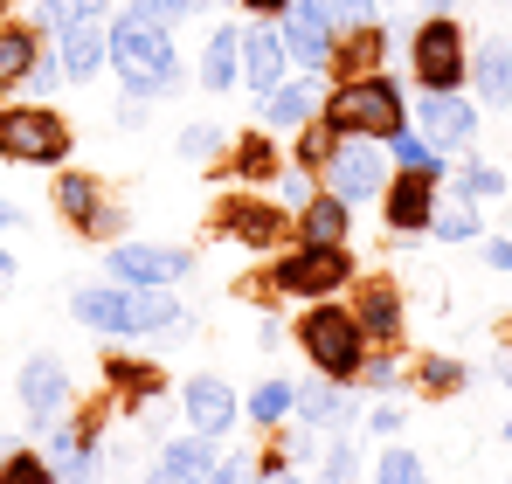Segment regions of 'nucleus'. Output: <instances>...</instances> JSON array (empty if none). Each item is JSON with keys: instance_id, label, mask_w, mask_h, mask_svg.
Listing matches in <instances>:
<instances>
[{"instance_id": "52", "label": "nucleus", "mask_w": 512, "mask_h": 484, "mask_svg": "<svg viewBox=\"0 0 512 484\" xmlns=\"http://www.w3.org/2000/svg\"><path fill=\"white\" fill-rule=\"evenodd\" d=\"M139 484H180V478H173L167 464H153V471H146V478H139Z\"/></svg>"}, {"instance_id": "19", "label": "nucleus", "mask_w": 512, "mask_h": 484, "mask_svg": "<svg viewBox=\"0 0 512 484\" xmlns=\"http://www.w3.org/2000/svg\"><path fill=\"white\" fill-rule=\"evenodd\" d=\"M14 402L28 408V422L49 429V422L70 408V374H63V360H56V353H28L21 374H14Z\"/></svg>"}, {"instance_id": "12", "label": "nucleus", "mask_w": 512, "mask_h": 484, "mask_svg": "<svg viewBox=\"0 0 512 484\" xmlns=\"http://www.w3.org/2000/svg\"><path fill=\"white\" fill-rule=\"evenodd\" d=\"M409 125L423 132L429 146L443 153V160H464L471 146H478V104L464 97V90H416V104H409Z\"/></svg>"}, {"instance_id": "41", "label": "nucleus", "mask_w": 512, "mask_h": 484, "mask_svg": "<svg viewBox=\"0 0 512 484\" xmlns=\"http://www.w3.org/2000/svg\"><path fill=\"white\" fill-rule=\"evenodd\" d=\"M305 484H360V450H353L346 436H333L326 457H319V471H312Z\"/></svg>"}, {"instance_id": "6", "label": "nucleus", "mask_w": 512, "mask_h": 484, "mask_svg": "<svg viewBox=\"0 0 512 484\" xmlns=\"http://www.w3.org/2000/svg\"><path fill=\"white\" fill-rule=\"evenodd\" d=\"M208 236L236 242L250 256H277V249H291V208L270 201V187H229V194H215Z\"/></svg>"}, {"instance_id": "61", "label": "nucleus", "mask_w": 512, "mask_h": 484, "mask_svg": "<svg viewBox=\"0 0 512 484\" xmlns=\"http://www.w3.org/2000/svg\"><path fill=\"white\" fill-rule=\"evenodd\" d=\"M0 457H7V443H0Z\"/></svg>"}, {"instance_id": "4", "label": "nucleus", "mask_w": 512, "mask_h": 484, "mask_svg": "<svg viewBox=\"0 0 512 484\" xmlns=\"http://www.w3.org/2000/svg\"><path fill=\"white\" fill-rule=\"evenodd\" d=\"M263 277H270L277 305H312V298H346V284L360 277V263H353L346 242H291V249L270 256Z\"/></svg>"}, {"instance_id": "43", "label": "nucleus", "mask_w": 512, "mask_h": 484, "mask_svg": "<svg viewBox=\"0 0 512 484\" xmlns=\"http://www.w3.org/2000/svg\"><path fill=\"white\" fill-rule=\"evenodd\" d=\"M270 194H277L284 208H298V201H312V194H319V180H312L305 166H284V173L270 180Z\"/></svg>"}, {"instance_id": "59", "label": "nucleus", "mask_w": 512, "mask_h": 484, "mask_svg": "<svg viewBox=\"0 0 512 484\" xmlns=\"http://www.w3.org/2000/svg\"><path fill=\"white\" fill-rule=\"evenodd\" d=\"M506 436H512V415H506Z\"/></svg>"}, {"instance_id": "44", "label": "nucleus", "mask_w": 512, "mask_h": 484, "mask_svg": "<svg viewBox=\"0 0 512 484\" xmlns=\"http://www.w3.org/2000/svg\"><path fill=\"white\" fill-rule=\"evenodd\" d=\"M56 83H63V56H56V49H42L21 90H35V104H49V90H56Z\"/></svg>"}, {"instance_id": "47", "label": "nucleus", "mask_w": 512, "mask_h": 484, "mask_svg": "<svg viewBox=\"0 0 512 484\" xmlns=\"http://www.w3.org/2000/svg\"><path fill=\"white\" fill-rule=\"evenodd\" d=\"M367 429H374V436H388V443H395V436H402V429H409V415H402V402H374V408H367Z\"/></svg>"}, {"instance_id": "31", "label": "nucleus", "mask_w": 512, "mask_h": 484, "mask_svg": "<svg viewBox=\"0 0 512 484\" xmlns=\"http://www.w3.org/2000/svg\"><path fill=\"white\" fill-rule=\"evenodd\" d=\"M340 139H346V132L326 118V111H319V118H305V125L291 132V166H305V173L319 180V173H326V160L340 153Z\"/></svg>"}, {"instance_id": "29", "label": "nucleus", "mask_w": 512, "mask_h": 484, "mask_svg": "<svg viewBox=\"0 0 512 484\" xmlns=\"http://www.w3.org/2000/svg\"><path fill=\"white\" fill-rule=\"evenodd\" d=\"M42 49H49V35L35 21H0V90H21Z\"/></svg>"}, {"instance_id": "15", "label": "nucleus", "mask_w": 512, "mask_h": 484, "mask_svg": "<svg viewBox=\"0 0 512 484\" xmlns=\"http://www.w3.org/2000/svg\"><path fill=\"white\" fill-rule=\"evenodd\" d=\"M42 457L56 464V478H63V484H97V478H104V443L90 436V429L77 422V415H70V408L49 422V436H42Z\"/></svg>"}, {"instance_id": "60", "label": "nucleus", "mask_w": 512, "mask_h": 484, "mask_svg": "<svg viewBox=\"0 0 512 484\" xmlns=\"http://www.w3.org/2000/svg\"><path fill=\"white\" fill-rule=\"evenodd\" d=\"M0 14H7V0H0Z\"/></svg>"}, {"instance_id": "11", "label": "nucleus", "mask_w": 512, "mask_h": 484, "mask_svg": "<svg viewBox=\"0 0 512 484\" xmlns=\"http://www.w3.org/2000/svg\"><path fill=\"white\" fill-rule=\"evenodd\" d=\"M388 173H395V160H388V146H381V139H340V153L326 160L319 187L360 215L367 201L381 208V187H388Z\"/></svg>"}, {"instance_id": "42", "label": "nucleus", "mask_w": 512, "mask_h": 484, "mask_svg": "<svg viewBox=\"0 0 512 484\" xmlns=\"http://www.w3.org/2000/svg\"><path fill=\"white\" fill-rule=\"evenodd\" d=\"M374 484H429V471H423V457H416V450L388 443V450H381V464H374Z\"/></svg>"}, {"instance_id": "39", "label": "nucleus", "mask_w": 512, "mask_h": 484, "mask_svg": "<svg viewBox=\"0 0 512 484\" xmlns=\"http://www.w3.org/2000/svg\"><path fill=\"white\" fill-rule=\"evenodd\" d=\"M0 484H63V478H56V464L28 443V450H7V457H0Z\"/></svg>"}, {"instance_id": "49", "label": "nucleus", "mask_w": 512, "mask_h": 484, "mask_svg": "<svg viewBox=\"0 0 512 484\" xmlns=\"http://www.w3.org/2000/svg\"><path fill=\"white\" fill-rule=\"evenodd\" d=\"M485 263H492V270H506V277H512V236H492V242H485Z\"/></svg>"}, {"instance_id": "46", "label": "nucleus", "mask_w": 512, "mask_h": 484, "mask_svg": "<svg viewBox=\"0 0 512 484\" xmlns=\"http://www.w3.org/2000/svg\"><path fill=\"white\" fill-rule=\"evenodd\" d=\"M333 7V28H374L381 21V0H326Z\"/></svg>"}, {"instance_id": "5", "label": "nucleus", "mask_w": 512, "mask_h": 484, "mask_svg": "<svg viewBox=\"0 0 512 484\" xmlns=\"http://www.w3.org/2000/svg\"><path fill=\"white\" fill-rule=\"evenodd\" d=\"M333 125H340L346 139H395L402 125H409V90L388 77V70H374V77H353V83H333L326 90V104H319Z\"/></svg>"}, {"instance_id": "16", "label": "nucleus", "mask_w": 512, "mask_h": 484, "mask_svg": "<svg viewBox=\"0 0 512 484\" xmlns=\"http://www.w3.org/2000/svg\"><path fill=\"white\" fill-rule=\"evenodd\" d=\"M443 180H429V173H388V187H381V222H388V236H429V215H436V194Z\"/></svg>"}, {"instance_id": "54", "label": "nucleus", "mask_w": 512, "mask_h": 484, "mask_svg": "<svg viewBox=\"0 0 512 484\" xmlns=\"http://www.w3.org/2000/svg\"><path fill=\"white\" fill-rule=\"evenodd\" d=\"M423 14H457V0H423Z\"/></svg>"}, {"instance_id": "53", "label": "nucleus", "mask_w": 512, "mask_h": 484, "mask_svg": "<svg viewBox=\"0 0 512 484\" xmlns=\"http://www.w3.org/2000/svg\"><path fill=\"white\" fill-rule=\"evenodd\" d=\"M14 222H21V208H14V201H0V229H14Z\"/></svg>"}, {"instance_id": "50", "label": "nucleus", "mask_w": 512, "mask_h": 484, "mask_svg": "<svg viewBox=\"0 0 512 484\" xmlns=\"http://www.w3.org/2000/svg\"><path fill=\"white\" fill-rule=\"evenodd\" d=\"M118 125L139 132V125H146V97H125V104H118Z\"/></svg>"}, {"instance_id": "2", "label": "nucleus", "mask_w": 512, "mask_h": 484, "mask_svg": "<svg viewBox=\"0 0 512 484\" xmlns=\"http://www.w3.org/2000/svg\"><path fill=\"white\" fill-rule=\"evenodd\" d=\"M111 70L125 83V97H180L187 90V63L173 49V28L125 7L111 14Z\"/></svg>"}, {"instance_id": "30", "label": "nucleus", "mask_w": 512, "mask_h": 484, "mask_svg": "<svg viewBox=\"0 0 512 484\" xmlns=\"http://www.w3.org/2000/svg\"><path fill=\"white\" fill-rule=\"evenodd\" d=\"M409 388H416L423 402H450V395L471 388V367H464L457 353H423V360H409Z\"/></svg>"}, {"instance_id": "38", "label": "nucleus", "mask_w": 512, "mask_h": 484, "mask_svg": "<svg viewBox=\"0 0 512 484\" xmlns=\"http://www.w3.org/2000/svg\"><path fill=\"white\" fill-rule=\"evenodd\" d=\"M222 153H229V132L222 125H180V139H173V160L180 166H222Z\"/></svg>"}, {"instance_id": "3", "label": "nucleus", "mask_w": 512, "mask_h": 484, "mask_svg": "<svg viewBox=\"0 0 512 484\" xmlns=\"http://www.w3.org/2000/svg\"><path fill=\"white\" fill-rule=\"evenodd\" d=\"M291 339H298V353L312 360V374H326V381H360L367 332H360V319H353L346 298H312V305H298V312H291Z\"/></svg>"}, {"instance_id": "23", "label": "nucleus", "mask_w": 512, "mask_h": 484, "mask_svg": "<svg viewBox=\"0 0 512 484\" xmlns=\"http://www.w3.org/2000/svg\"><path fill=\"white\" fill-rule=\"evenodd\" d=\"M284 77H291V56H284L277 21H250V28H243V90L263 104V97H270Z\"/></svg>"}, {"instance_id": "7", "label": "nucleus", "mask_w": 512, "mask_h": 484, "mask_svg": "<svg viewBox=\"0 0 512 484\" xmlns=\"http://www.w3.org/2000/svg\"><path fill=\"white\" fill-rule=\"evenodd\" d=\"M409 77L416 90H471V35L457 14H423L409 28Z\"/></svg>"}, {"instance_id": "8", "label": "nucleus", "mask_w": 512, "mask_h": 484, "mask_svg": "<svg viewBox=\"0 0 512 484\" xmlns=\"http://www.w3.org/2000/svg\"><path fill=\"white\" fill-rule=\"evenodd\" d=\"M77 146L70 118L56 104H0V160L7 166H63Z\"/></svg>"}, {"instance_id": "48", "label": "nucleus", "mask_w": 512, "mask_h": 484, "mask_svg": "<svg viewBox=\"0 0 512 484\" xmlns=\"http://www.w3.org/2000/svg\"><path fill=\"white\" fill-rule=\"evenodd\" d=\"M125 7H139V14H153V21H187V14H194V7H201V0H125Z\"/></svg>"}, {"instance_id": "33", "label": "nucleus", "mask_w": 512, "mask_h": 484, "mask_svg": "<svg viewBox=\"0 0 512 484\" xmlns=\"http://www.w3.org/2000/svg\"><path fill=\"white\" fill-rule=\"evenodd\" d=\"M49 42L56 35H70V28H90V21H111V0H35V14H28Z\"/></svg>"}, {"instance_id": "55", "label": "nucleus", "mask_w": 512, "mask_h": 484, "mask_svg": "<svg viewBox=\"0 0 512 484\" xmlns=\"http://www.w3.org/2000/svg\"><path fill=\"white\" fill-rule=\"evenodd\" d=\"M499 346H506V353H512V319H499Z\"/></svg>"}, {"instance_id": "14", "label": "nucleus", "mask_w": 512, "mask_h": 484, "mask_svg": "<svg viewBox=\"0 0 512 484\" xmlns=\"http://www.w3.org/2000/svg\"><path fill=\"white\" fill-rule=\"evenodd\" d=\"M277 35H284V56H291V70H319V77H326V63H333V42H340V28H333V7H326V0H284V14H277Z\"/></svg>"}, {"instance_id": "28", "label": "nucleus", "mask_w": 512, "mask_h": 484, "mask_svg": "<svg viewBox=\"0 0 512 484\" xmlns=\"http://www.w3.org/2000/svg\"><path fill=\"white\" fill-rule=\"evenodd\" d=\"M346 229H353V208L333 201L326 187H319L312 201L291 208V242H346Z\"/></svg>"}, {"instance_id": "36", "label": "nucleus", "mask_w": 512, "mask_h": 484, "mask_svg": "<svg viewBox=\"0 0 512 484\" xmlns=\"http://www.w3.org/2000/svg\"><path fill=\"white\" fill-rule=\"evenodd\" d=\"M243 415H250L256 429H277V422H291V415H298V388L270 374V381H256V388H250V402H243Z\"/></svg>"}, {"instance_id": "56", "label": "nucleus", "mask_w": 512, "mask_h": 484, "mask_svg": "<svg viewBox=\"0 0 512 484\" xmlns=\"http://www.w3.org/2000/svg\"><path fill=\"white\" fill-rule=\"evenodd\" d=\"M7 277H14V256H7V249H0V284H7Z\"/></svg>"}, {"instance_id": "27", "label": "nucleus", "mask_w": 512, "mask_h": 484, "mask_svg": "<svg viewBox=\"0 0 512 484\" xmlns=\"http://www.w3.org/2000/svg\"><path fill=\"white\" fill-rule=\"evenodd\" d=\"M201 90L208 97L243 90V28H208V42H201Z\"/></svg>"}, {"instance_id": "25", "label": "nucleus", "mask_w": 512, "mask_h": 484, "mask_svg": "<svg viewBox=\"0 0 512 484\" xmlns=\"http://www.w3.org/2000/svg\"><path fill=\"white\" fill-rule=\"evenodd\" d=\"M56 56H63V77L70 83H97L111 70V21H90V28L56 35Z\"/></svg>"}, {"instance_id": "26", "label": "nucleus", "mask_w": 512, "mask_h": 484, "mask_svg": "<svg viewBox=\"0 0 512 484\" xmlns=\"http://www.w3.org/2000/svg\"><path fill=\"white\" fill-rule=\"evenodd\" d=\"M471 83H478L485 111H506L512 104V35H485L471 49Z\"/></svg>"}, {"instance_id": "24", "label": "nucleus", "mask_w": 512, "mask_h": 484, "mask_svg": "<svg viewBox=\"0 0 512 484\" xmlns=\"http://www.w3.org/2000/svg\"><path fill=\"white\" fill-rule=\"evenodd\" d=\"M388 21H374V28H340V42H333V63H326V83H353V77H374V70H388Z\"/></svg>"}, {"instance_id": "45", "label": "nucleus", "mask_w": 512, "mask_h": 484, "mask_svg": "<svg viewBox=\"0 0 512 484\" xmlns=\"http://www.w3.org/2000/svg\"><path fill=\"white\" fill-rule=\"evenodd\" d=\"M256 478V450H229V457H215V471L208 484H250Z\"/></svg>"}, {"instance_id": "32", "label": "nucleus", "mask_w": 512, "mask_h": 484, "mask_svg": "<svg viewBox=\"0 0 512 484\" xmlns=\"http://www.w3.org/2000/svg\"><path fill=\"white\" fill-rule=\"evenodd\" d=\"M215 457H222V450H215V436H194V429H187V436H173V443H160V464H167L180 484H208Z\"/></svg>"}, {"instance_id": "20", "label": "nucleus", "mask_w": 512, "mask_h": 484, "mask_svg": "<svg viewBox=\"0 0 512 484\" xmlns=\"http://www.w3.org/2000/svg\"><path fill=\"white\" fill-rule=\"evenodd\" d=\"M326 90H333V83L319 77V70H291V77H284L270 97H263V104H256V125H270V132H298L305 118H319Z\"/></svg>"}, {"instance_id": "40", "label": "nucleus", "mask_w": 512, "mask_h": 484, "mask_svg": "<svg viewBox=\"0 0 512 484\" xmlns=\"http://www.w3.org/2000/svg\"><path fill=\"white\" fill-rule=\"evenodd\" d=\"M429 236H436V242H471V236H478V208H471V201H457V194H450V208L436 201Z\"/></svg>"}, {"instance_id": "51", "label": "nucleus", "mask_w": 512, "mask_h": 484, "mask_svg": "<svg viewBox=\"0 0 512 484\" xmlns=\"http://www.w3.org/2000/svg\"><path fill=\"white\" fill-rule=\"evenodd\" d=\"M236 7H243L250 21H277V14H284V0H236Z\"/></svg>"}, {"instance_id": "37", "label": "nucleus", "mask_w": 512, "mask_h": 484, "mask_svg": "<svg viewBox=\"0 0 512 484\" xmlns=\"http://www.w3.org/2000/svg\"><path fill=\"white\" fill-rule=\"evenodd\" d=\"M360 388H367V395H402V388H409V360H402V346H367V360H360Z\"/></svg>"}, {"instance_id": "35", "label": "nucleus", "mask_w": 512, "mask_h": 484, "mask_svg": "<svg viewBox=\"0 0 512 484\" xmlns=\"http://www.w3.org/2000/svg\"><path fill=\"white\" fill-rule=\"evenodd\" d=\"M388 160L402 166V173H429V180H450V160H443V153L429 146L416 125H402V132L388 139Z\"/></svg>"}, {"instance_id": "13", "label": "nucleus", "mask_w": 512, "mask_h": 484, "mask_svg": "<svg viewBox=\"0 0 512 484\" xmlns=\"http://www.w3.org/2000/svg\"><path fill=\"white\" fill-rule=\"evenodd\" d=\"M346 305H353V319L367 332V346H402L409 298H402V284H395L388 270H360V277L346 284Z\"/></svg>"}, {"instance_id": "17", "label": "nucleus", "mask_w": 512, "mask_h": 484, "mask_svg": "<svg viewBox=\"0 0 512 484\" xmlns=\"http://www.w3.org/2000/svg\"><path fill=\"white\" fill-rule=\"evenodd\" d=\"M104 395L118 402V415H146L167 395V367L146 353H104Z\"/></svg>"}, {"instance_id": "62", "label": "nucleus", "mask_w": 512, "mask_h": 484, "mask_svg": "<svg viewBox=\"0 0 512 484\" xmlns=\"http://www.w3.org/2000/svg\"><path fill=\"white\" fill-rule=\"evenodd\" d=\"M506 484H512V478H506Z\"/></svg>"}, {"instance_id": "10", "label": "nucleus", "mask_w": 512, "mask_h": 484, "mask_svg": "<svg viewBox=\"0 0 512 484\" xmlns=\"http://www.w3.org/2000/svg\"><path fill=\"white\" fill-rule=\"evenodd\" d=\"M201 256L180 249V242H139V236H118L104 249V277L118 284H139V291H173L180 277H194Z\"/></svg>"}, {"instance_id": "1", "label": "nucleus", "mask_w": 512, "mask_h": 484, "mask_svg": "<svg viewBox=\"0 0 512 484\" xmlns=\"http://www.w3.org/2000/svg\"><path fill=\"white\" fill-rule=\"evenodd\" d=\"M70 319L84 332H104V339H187L194 319L173 305V291H139V284H77L70 291Z\"/></svg>"}, {"instance_id": "34", "label": "nucleus", "mask_w": 512, "mask_h": 484, "mask_svg": "<svg viewBox=\"0 0 512 484\" xmlns=\"http://www.w3.org/2000/svg\"><path fill=\"white\" fill-rule=\"evenodd\" d=\"M450 194H457V201H471V208H485V201H506V173L464 153V160L450 166Z\"/></svg>"}, {"instance_id": "57", "label": "nucleus", "mask_w": 512, "mask_h": 484, "mask_svg": "<svg viewBox=\"0 0 512 484\" xmlns=\"http://www.w3.org/2000/svg\"><path fill=\"white\" fill-rule=\"evenodd\" d=\"M499 381H506V388H512V353H506V367H499Z\"/></svg>"}, {"instance_id": "58", "label": "nucleus", "mask_w": 512, "mask_h": 484, "mask_svg": "<svg viewBox=\"0 0 512 484\" xmlns=\"http://www.w3.org/2000/svg\"><path fill=\"white\" fill-rule=\"evenodd\" d=\"M208 7H236V0H208Z\"/></svg>"}, {"instance_id": "9", "label": "nucleus", "mask_w": 512, "mask_h": 484, "mask_svg": "<svg viewBox=\"0 0 512 484\" xmlns=\"http://www.w3.org/2000/svg\"><path fill=\"white\" fill-rule=\"evenodd\" d=\"M49 201H56V215H63V229L84 242H118L125 236V201H111V187L97 180V173H77V166H56V187H49Z\"/></svg>"}, {"instance_id": "21", "label": "nucleus", "mask_w": 512, "mask_h": 484, "mask_svg": "<svg viewBox=\"0 0 512 484\" xmlns=\"http://www.w3.org/2000/svg\"><path fill=\"white\" fill-rule=\"evenodd\" d=\"M298 422L305 429H326V436H340L360 422V381H326V374H312L305 388H298Z\"/></svg>"}, {"instance_id": "22", "label": "nucleus", "mask_w": 512, "mask_h": 484, "mask_svg": "<svg viewBox=\"0 0 512 484\" xmlns=\"http://www.w3.org/2000/svg\"><path fill=\"white\" fill-rule=\"evenodd\" d=\"M222 173H229V187H270V180L284 173V146H277V132H270V125L236 132L229 153H222Z\"/></svg>"}, {"instance_id": "18", "label": "nucleus", "mask_w": 512, "mask_h": 484, "mask_svg": "<svg viewBox=\"0 0 512 484\" xmlns=\"http://www.w3.org/2000/svg\"><path fill=\"white\" fill-rule=\"evenodd\" d=\"M180 415H187L194 436H215V443H222V436L243 422V395H236L222 374H194V381L180 388Z\"/></svg>"}]
</instances>
